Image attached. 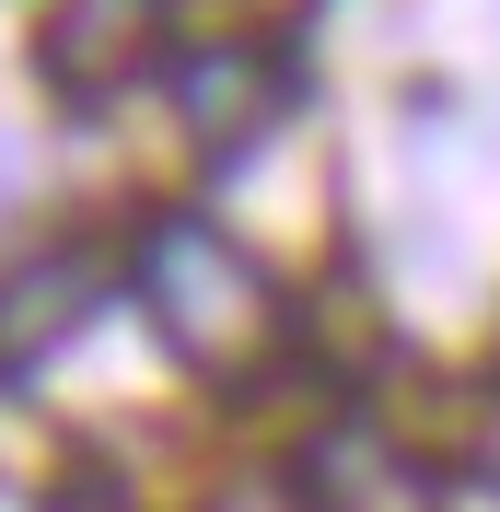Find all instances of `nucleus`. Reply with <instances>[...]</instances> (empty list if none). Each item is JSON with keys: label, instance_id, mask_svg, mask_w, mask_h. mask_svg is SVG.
<instances>
[{"label": "nucleus", "instance_id": "4", "mask_svg": "<svg viewBox=\"0 0 500 512\" xmlns=\"http://www.w3.org/2000/svg\"><path fill=\"white\" fill-rule=\"evenodd\" d=\"M175 105H187L198 152H245V140H268V117L291 105V70L268 35H210L187 59V82H175Z\"/></svg>", "mask_w": 500, "mask_h": 512}, {"label": "nucleus", "instance_id": "1", "mask_svg": "<svg viewBox=\"0 0 500 512\" xmlns=\"http://www.w3.org/2000/svg\"><path fill=\"white\" fill-rule=\"evenodd\" d=\"M128 280H140V315L163 326V350L187 361V373H210V384H256L280 361V338H291L280 280H268L221 222H198V210H163V222L140 233V268H128Z\"/></svg>", "mask_w": 500, "mask_h": 512}, {"label": "nucleus", "instance_id": "7", "mask_svg": "<svg viewBox=\"0 0 500 512\" xmlns=\"http://www.w3.org/2000/svg\"><path fill=\"white\" fill-rule=\"evenodd\" d=\"M291 12H303V0H210L221 35H268V24H291Z\"/></svg>", "mask_w": 500, "mask_h": 512}, {"label": "nucleus", "instance_id": "6", "mask_svg": "<svg viewBox=\"0 0 500 512\" xmlns=\"http://www.w3.org/2000/svg\"><path fill=\"white\" fill-rule=\"evenodd\" d=\"M210 512H326V489L291 478V466H245V478H221Z\"/></svg>", "mask_w": 500, "mask_h": 512}, {"label": "nucleus", "instance_id": "8", "mask_svg": "<svg viewBox=\"0 0 500 512\" xmlns=\"http://www.w3.org/2000/svg\"><path fill=\"white\" fill-rule=\"evenodd\" d=\"M47 512H128V501H117V489H59Z\"/></svg>", "mask_w": 500, "mask_h": 512}, {"label": "nucleus", "instance_id": "5", "mask_svg": "<svg viewBox=\"0 0 500 512\" xmlns=\"http://www.w3.org/2000/svg\"><path fill=\"white\" fill-rule=\"evenodd\" d=\"M0 478H24V489H47V478H59V431H47L24 396H0Z\"/></svg>", "mask_w": 500, "mask_h": 512}, {"label": "nucleus", "instance_id": "3", "mask_svg": "<svg viewBox=\"0 0 500 512\" xmlns=\"http://www.w3.org/2000/svg\"><path fill=\"white\" fill-rule=\"evenodd\" d=\"M105 303V256L94 245H35L0 268V373H24V361L70 350Z\"/></svg>", "mask_w": 500, "mask_h": 512}, {"label": "nucleus", "instance_id": "2", "mask_svg": "<svg viewBox=\"0 0 500 512\" xmlns=\"http://www.w3.org/2000/svg\"><path fill=\"white\" fill-rule=\"evenodd\" d=\"M152 47H163V0H47V24H35V70L70 105L128 94L152 70Z\"/></svg>", "mask_w": 500, "mask_h": 512}]
</instances>
